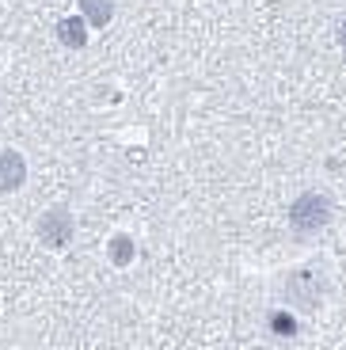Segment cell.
Wrapping results in <instances>:
<instances>
[{
    "instance_id": "obj_1",
    "label": "cell",
    "mask_w": 346,
    "mask_h": 350,
    "mask_svg": "<svg viewBox=\"0 0 346 350\" xmlns=\"http://www.w3.org/2000/svg\"><path fill=\"white\" fill-rule=\"evenodd\" d=\"M331 217V202L323 198V194L308 191L301 194V198L289 206V221H293V232H301V237H312V232H320L323 225H328Z\"/></svg>"
},
{
    "instance_id": "obj_2",
    "label": "cell",
    "mask_w": 346,
    "mask_h": 350,
    "mask_svg": "<svg viewBox=\"0 0 346 350\" xmlns=\"http://www.w3.org/2000/svg\"><path fill=\"white\" fill-rule=\"evenodd\" d=\"M38 237L46 247H65L72 240V217L69 210H46L38 221Z\"/></svg>"
},
{
    "instance_id": "obj_3",
    "label": "cell",
    "mask_w": 346,
    "mask_h": 350,
    "mask_svg": "<svg viewBox=\"0 0 346 350\" xmlns=\"http://www.w3.org/2000/svg\"><path fill=\"white\" fill-rule=\"evenodd\" d=\"M289 301H293L297 308H304V312H312V308L320 305V282H316V271H301L289 278Z\"/></svg>"
},
{
    "instance_id": "obj_4",
    "label": "cell",
    "mask_w": 346,
    "mask_h": 350,
    "mask_svg": "<svg viewBox=\"0 0 346 350\" xmlns=\"http://www.w3.org/2000/svg\"><path fill=\"white\" fill-rule=\"evenodd\" d=\"M23 175H27V164H23L19 152H12V149L0 152V194L16 191V187L23 183Z\"/></svg>"
},
{
    "instance_id": "obj_5",
    "label": "cell",
    "mask_w": 346,
    "mask_h": 350,
    "mask_svg": "<svg viewBox=\"0 0 346 350\" xmlns=\"http://www.w3.org/2000/svg\"><path fill=\"white\" fill-rule=\"evenodd\" d=\"M57 38L65 46H72V50H80V46L88 42V31H84V16H72V19H61L57 23Z\"/></svg>"
},
{
    "instance_id": "obj_6",
    "label": "cell",
    "mask_w": 346,
    "mask_h": 350,
    "mask_svg": "<svg viewBox=\"0 0 346 350\" xmlns=\"http://www.w3.org/2000/svg\"><path fill=\"white\" fill-rule=\"evenodd\" d=\"M80 8H84V19H92L96 27H107L114 16V0H80Z\"/></svg>"
},
{
    "instance_id": "obj_7",
    "label": "cell",
    "mask_w": 346,
    "mask_h": 350,
    "mask_svg": "<svg viewBox=\"0 0 346 350\" xmlns=\"http://www.w3.org/2000/svg\"><path fill=\"white\" fill-rule=\"evenodd\" d=\"M130 255H133L130 237H114V240H111V259H114V262H130Z\"/></svg>"
},
{
    "instance_id": "obj_8",
    "label": "cell",
    "mask_w": 346,
    "mask_h": 350,
    "mask_svg": "<svg viewBox=\"0 0 346 350\" xmlns=\"http://www.w3.org/2000/svg\"><path fill=\"white\" fill-rule=\"evenodd\" d=\"M274 332H282V335L293 332V320H289V316H278V320H274Z\"/></svg>"
},
{
    "instance_id": "obj_9",
    "label": "cell",
    "mask_w": 346,
    "mask_h": 350,
    "mask_svg": "<svg viewBox=\"0 0 346 350\" xmlns=\"http://www.w3.org/2000/svg\"><path fill=\"white\" fill-rule=\"evenodd\" d=\"M338 42L346 46V19H343V23H338Z\"/></svg>"
}]
</instances>
